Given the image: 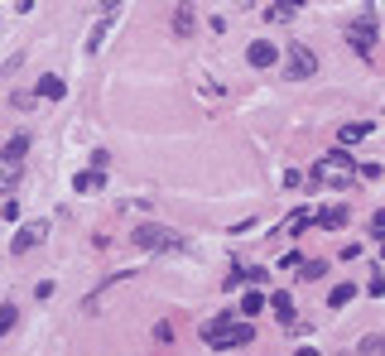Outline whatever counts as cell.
Returning a JSON list of instances; mask_svg holds the SVG:
<instances>
[{
    "instance_id": "5b68a950",
    "label": "cell",
    "mask_w": 385,
    "mask_h": 356,
    "mask_svg": "<svg viewBox=\"0 0 385 356\" xmlns=\"http://www.w3.org/2000/svg\"><path fill=\"white\" fill-rule=\"evenodd\" d=\"M24 154H29V130H19V135H10V140H5V150H0V164H5V178H15V174H19Z\"/></svg>"
},
{
    "instance_id": "2e32d148",
    "label": "cell",
    "mask_w": 385,
    "mask_h": 356,
    "mask_svg": "<svg viewBox=\"0 0 385 356\" xmlns=\"http://www.w3.org/2000/svg\"><path fill=\"white\" fill-rule=\"evenodd\" d=\"M192 24H197V19H192V5H174V34H183V39H188Z\"/></svg>"
},
{
    "instance_id": "7a4b0ae2",
    "label": "cell",
    "mask_w": 385,
    "mask_h": 356,
    "mask_svg": "<svg viewBox=\"0 0 385 356\" xmlns=\"http://www.w3.org/2000/svg\"><path fill=\"white\" fill-rule=\"evenodd\" d=\"M251 337H256V328H251V323H231V313H217V318L202 323V342L217 347V352H226V347H246Z\"/></svg>"
},
{
    "instance_id": "30bf717a",
    "label": "cell",
    "mask_w": 385,
    "mask_h": 356,
    "mask_svg": "<svg viewBox=\"0 0 385 356\" xmlns=\"http://www.w3.org/2000/svg\"><path fill=\"white\" fill-rule=\"evenodd\" d=\"M270 308H275V318H280L285 328H298V318H294V299H289V289H275V294H270Z\"/></svg>"
},
{
    "instance_id": "277c9868",
    "label": "cell",
    "mask_w": 385,
    "mask_h": 356,
    "mask_svg": "<svg viewBox=\"0 0 385 356\" xmlns=\"http://www.w3.org/2000/svg\"><path fill=\"white\" fill-rule=\"evenodd\" d=\"M289 53V82H303V78H313V73H318V58H313V48H303V44H289L285 48Z\"/></svg>"
},
{
    "instance_id": "ac0fdd59",
    "label": "cell",
    "mask_w": 385,
    "mask_h": 356,
    "mask_svg": "<svg viewBox=\"0 0 385 356\" xmlns=\"http://www.w3.org/2000/svg\"><path fill=\"white\" fill-rule=\"evenodd\" d=\"M101 178H106L101 169H87V174L73 178V188H78V193H96V188H101Z\"/></svg>"
},
{
    "instance_id": "3957f363",
    "label": "cell",
    "mask_w": 385,
    "mask_h": 356,
    "mask_svg": "<svg viewBox=\"0 0 385 356\" xmlns=\"http://www.w3.org/2000/svg\"><path fill=\"white\" fill-rule=\"evenodd\" d=\"M376 34H381V15L376 10H361L357 19H347V48H357L361 58L376 48Z\"/></svg>"
},
{
    "instance_id": "9a60e30c",
    "label": "cell",
    "mask_w": 385,
    "mask_h": 356,
    "mask_svg": "<svg viewBox=\"0 0 385 356\" xmlns=\"http://www.w3.org/2000/svg\"><path fill=\"white\" fill-rule=\"evenodd\" d=\"M265 303H270V299H265L260 289H246V294H241V313H246V318H256V313H265Z\"/></svg>"
},
{
    "instance_id": "7402d4cb",
    "label": "cell",
    "mask_w": 385,
    "mask_h": 356,
    "mask_svg": "<svg viewBox=\"0 0 385 356\" xmlns=\"http://www.w3.org/2000/svg\"><path fill=\"white\" fill-rule=\"evenodd\" d=\"M366 294H371V299H385V274H376V279L366 284Z\"/></svg>"
},
{
    "instance_id": "52a82bcc",
    "label": "cell",
    "mask_w": 385,
    "mask_h": 356,
    "mask_svg": "<svg viewBox=\"0 0 385 356\" xmlns=\"http://www.w3.org/2000/svg\"><path fill=\"white\" fill-rule=\"evenodd\" d=\"M280 53H285L280 44H270V39H256V44L246 48V63H251V68H270V63H280Z\"/></svg>"
},
{
    "instance_id": "d6986e66",
    "label": "cell",
    "mask_w": 385,
    "mask_h": 356,
    "mask_svg": "<svg viewBox=\"0 0 385 356\" xmlns=\"http://www.w3.org/2000/svg\"><path fill=\"white\" fill-rule=\"evenodd\" d=\"M15 318H19V308H15V303H0V332H10Z\"/></svg>"
},
{
    "instance_id": "8fae6325",
    "label": "cell",
    "mask_w": 385,
    "mask_h": 356,
    "mask_svg": "<svg viewBox=\"0 0 385 356\" xmlns=\"http://www.w3.org/2000/svg\"><path fill=\"white\" fill-rule=\"evenodd\" d=\"M260 15H265L270 24H289V19L298 15V5H294V0H270V5H265Z\"/></svg>"
},
{
    "instance_id": "d4e9b609",
    "label": "cell",
    "mask_w": 385,
    "mask_h": 356,
    "mask_svg": "<svg viewBox=\"0 0 385 356\" xmlns=\"http://www.w3.org/2000/svg\"><path fill=\"white\" fill-rule=\"evenodd\" d=\"M371 231H385V207L376 212V217H371Z\"/></svg>"
},
{
    "instance_id": "e0dca14e",
    "label": "cell",
    "mask_w": 385,
    "mask_h": 356,
    "mask_svg": "<svg viewBox=\"0 0 385 356\" xmlns=\"http://www.w3.org/2000/svg\"><path fill=\"white\" fill-rule=\"evenodd\" d=\"M357 352H361V356H385V332H366Z\"/></svg>"
},
{
    "instance_id": "9c48e42d",
    "label": "cell",
    "mask_w": 385,
    "mask_h": 356,
    "mask_svg": "<svg viewBox=\"0 0 385 356\" xmlns=\"http://www.w3.org/2000/svg\"><path fill=\"white\" fill-rule=\"evenodd\" d=\"M347 222H352V207H347V202H332V207L318 212V226H328V231H337V226H347Z\"/></svg>"
},
{
    "instance_id": "484cf974",
    "label": "cell",
    "mask_w": 385,
    "mask_h": 356,
    "mask_svg": "<svg viewBox=\"0 0 385 356\" xmlns=\"http://www.w3.org/2000/svg\"><path fill=\"white\" fill-rule=\"evenodd\" d=\"M294 356H323V352H318V347H298Z\"/></svg>"
},
{
    "instance_id": "8992f818",
    "label": "cell",
    "mask_w": 385,
    "mask_h": 356,
    "mask_svg": "<svg viewBox=\"0 0 385 356\" xmlns=\"http://www.w3.org/2000/svg\"><path fill=\"white\" fill-rule=\"evenodd\" d=\"M44 236H48V222H24V226L15 231V241H10V251H15V256H24V251H34V246H39Z\"/></svg>"
},
{
    "instance_id": "4fadbf2b",
    "label": "cell",
    "mask_w": 385,
    "mask_h": 356,
    "mask_svg": "<svg viewBox=\"0 0 385 356\" xmlns=\"http://www.w3.org/2000/svg\"><path fill=\"white\" fill-rule=\"evenodd\" d=\"M366 135H371V121H352V125H342V130H337V140H342V145H357V140H366Z\"/></svg>"
},
{
    "instance_id": "6da1fadb",
    "label": "cell",
    "mask_w": 385,
    "mask_h": 356,
    "mask_svg": "<svg viewBox=\"0 0 385 356\" xmlns=\"http://www.w3.org/2000/svg\"><path fill=\"white\" fill-rule=\"evenodd\" d=\"M130 246H140V251H150V256H183V251H188L183 231H174V226H159V222H145V226H135Z\"/></svg>"
},
{
    "instance_id": "603a6c76",
    "label": "cell",
    "mask_w": 385,
    "mask_h": 356,
    "mask_svg": "<svg viewBox=\"0 0 385 356\" xmlns=\"http://www.w3.org/2000/svg\"><path fill=\"white\" fill-rule=\"evenodd\" d=\"M0 212H5V222H15V217H19V202H15V197H5V202H0Z\"/></svg>"
},
{
    "instance_id": "44dd1931",
    "label": "cell",
    "mask_w": 385,
    "mask_h": 356,
    "mask_svg": "<svg viewBox=\"0 0 385 356\" xmlns=\"http://www.w3.org/2000/svg\"><path fill=\"white\" fill-rule=\"evenodd\" d=\"M323 269H328V260H303L298 274H303V279H323Z\"/></svg>"
},
{
    "instance_id": "7c38bea8",
    "label": "cell",
    "mask_w": 385,
    "mask_h": 356,
    "mask_svg": "<svg viewBox=\"0 0 385 356\" xmlns=\"http://www.w3.org/2000/svg\"><path fill=\"white\" fill-rule=\"evenodd\" d=\"M39 96H44V101H63V96H68V82H63L58 73H44V78H39Z\"/></svg>"
},
{
    "instance_id": "ba28073f",
    "label": "cell",
    "mask_w": 385,
    "mask_h": 356,
    "mask_svg": "<svg viewBox=\"0 0 385 356\" xmlns=\"http://www.w3.org/2000/svg\"><path fill=\"white\" fill-rule=\"evenodd\" d=\"M101 10H106V15L96 19V24H92V34H87V53H96V48L106 44V34H111V24H116V10H120V5H111V0H106Z\"/></svg>"
},
{
    "instance_id": "5bb4252c",
    "label": "cell",
    "mask_w": 385,
    "mask_h": 356,
    "mask_svg": "<svg viewBox=\"0 0 385 356\" xmlns=\"http://www.w3.org/2000/svg\"><path fill=\"white\" fill-rule=\"evenodd\" d=\"M352 299H357V284H332L328 289V308H347Z\"/></svg>"
},
{
    "instance_id": "cb8c5ba5",
    "label": "cell",
    "mask_w": 385,
    "mask_h": 356,
    "mask_svg": "<svg viewBox=\"0 0 385 356\" xmlns=\"http://www.w3.org/2000/svg\"><path fill=\"white\" fill-rule=\"evenodd\" d=\"M92 169H101V174L111 169V154H106V150H96V154H92Z\"/></svg>"
},
{
    "instance_id": "ffe728a7",
    "label": "cell",
    "mask_w": 385,
    "mask_h": 356,
    "mask_svg": "<svg viewBox=\"0 0 385 356\" xmlns=\"http://www.w3.org/2000/svg\"><path fill=\"white\" fill-rule=\"evenodd\" d=\"M308 222H318V217H308V212H303V207H298V212H294V217H289V222H285V231H303V226H308Z\"/></svg>"
}]
</instances>
